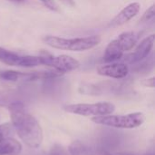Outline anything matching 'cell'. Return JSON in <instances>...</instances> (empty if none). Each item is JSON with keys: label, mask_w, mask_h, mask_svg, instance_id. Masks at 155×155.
<instances>
[{"label": "cell", "mask_w": 155, "mask_h": 155, "mask_svg": "<svg viewBox=\"0 0 155 155\" xmlns=\"http://www.w3.org/2000/svg\"><path fill=\"white\" fill-rule=\"evenodd\" d=\"M62 2L64 5H68V6H74V0H59Z\"/></svg>", "instance_id": "cell-21"}, {"label": "cell", "mask_w": 155, "mask_h": 155, "mask_svg": "<svg viewBox=\"0 0 155 155\" xmlns=\"http://www.w3.org/2000/svg\"><path fill=\"white\" fill-rule=\"evenodd\" d=\"M124 52L120 48L118 44L116 43L115 39L112 40L106 46L104 55H103V60L105 63H114L124 56Z\"/></svg>", "instance_id": "cell-11"}, {"label": "cell", "mask_w": 155, "mask_h": 155, "mask_svg": "<svg viewBox=\"0 0 155 155\" xmlns=\"http://www.w3.org/2000/svg\"><path fill=\"white\" fill-rule=\"evenodd\" d=\"M24 73L15 70H5L0 72V79L8 82H23Z\"/></svg>", "instance_id": "cell-14"}, {"label": "cell", "mask_w": 155, "mask_h": 155, "mask_svg": "<svg viewBox=\"0 0 155 155\" xmlns=\"http://www.w3.org/2000/svg\"><path fill=\"white\" fill-rule=\"evenodd\" d=\"M23 56L0 46V62L6 65L22 67Z\"/></svg>", "instance_id": "cell-13"}, {"label": "cell", "mask_w": 155, "mask_h": 155, "mask_svg": "<svg viewBox=\"0 0 155 155\" xmlns=\"http://www.w3.org/2000/svg\"><path fill=\"white\" fill-rule=\"evenodd\" d=\"M116 155H134L133 154V153H118V154Z\"/></svg>", "instance_id": "cell-23"}, {"label": "cell", "mask_w": 155, "mask_h": 155, "mask_svg": "<svg viewBox=\"0 0 155 155\" xmlns=\"http://www.w3.org/2000/svg\"><path fill=\"white\" fill-rule=\"evenodd\" d=\"M22 151V144L16 140L6 137L0 140V155H18Z\"/></svg>", "instance_id": "cell-12"}, {"label": "cell", "mask_w": 155, "mask_h": 155, "mask_svg": "<svg viewBox=\"0 0 155 155\" xmlns=\"http://www.w3.org/2000/svg\"><path fill=\"white\" fill-rule=\"evenodd\" d=\"M141 9V5L138 2H133L124 7L111 21L112 26H119L128 23L134 17H135Z\"/></svg>", "instance_id": "cell-8"}, {"label": "cell", "mask_w": 155, "mask_h": 155, "mask_svg": "<svg viewBox=\"0 0 155 155\" xmlns=\"http://www.w3.org/2000/svg\"><path fill=\"white\" fill-rule=\"evenodd\" d=\"M155 41V35H150L143 38L136 46L134 53L130 54L126 57V61L130 64L138 63L148 56L150 52L152 51Z\"/></svg>", "instance_id": "cell-6"}, {"label": "cell", "mask_w": 155, "mask_h": 155, "mask_svg": "<svg viewBox=\"0 0 155 155\" xmlns=\"http://www.w3.org/2000/svg\"><path fill=\"white\" fill-rule=\"evenodd\" d=\"M144 155H154V153H153V151H151V152H148L146 154Z\"/></svg>", "instance_id": "cell-24"}, {"label": "cell", "mask_w": 155, "mask_h": 155, "mask_svg": "<svg viewBox=\"0 0 155 155\" xmlns=\"http://www.w3.org/2000/svg\"><path fill=\"white\" fill-rule=\"evenodd\" d=\"M12 124L19 138L32 149L40 147L43 142V130L38 121L25 111L23 103L15 102L8 107Z\"/></svg>", "instance_id": "cell-1"}, {"label": "cell", "mask_w": 155, "mask_h": 155, "mask_svg": "<svg viewBox=\"0 0 155 155\" xmlns=\"http://www.w3.org/2000/svg\"><path fill=\"white\" fill-rule=\"evenodd\" d=\"M69 152L71 155H112L102 148L87 145L81 142H74L69 147Z\"/></svg>", "instance_id": "cell-9"}, {"label": "cell", "mask_w": 155, "mask_h": 155, "mask_svg": "<svg viewBox=\"0 0 155 155\" xmlns=\"http://www.w3.org/2000/svg\"><path fill=\"white\" fill-rule=\"evenodd\" d=\"M64 111L82 116H102L112 114L115 106L109 102H99L95 104H74L64 106Z\"/></svg>", "instance_id": "cell-4"}, {"label": "cell", "mask_w": 155, "mask_h": 155, "mask_svg": "<svg viewBox=\"0 0 155 155\" xmlns=\"http://www.w3.org/2000/svg\"><path fill=\"white\" fill-rule=\"evenodd\" d=\"M141 84L145 86V87H151V88H154L155 86V77H151V78H146L143 79Z\"/></svg>", "instance_id": "cell-19"}, {"label": "cell", "mask_w": 155, "mask_h": 155, "mask_svg": "<svg viewBox=\"0 0 155 155\" xmlns=\"http://www.w3.org/2000/svg\"><path fill=\"white\" fill-rule=\"evenodd\" d=\"M9 2H12V3H15V4H19V3H23L25 2V0H7Z\"/></svg>", "instance_id": "cell-22"}, {"label": "cell", "mask_w": 155, "mask_h": 155, "mask_svg": "<svg viewBox=\"0 0 155 155\" xmlns=\"http://www.w3.org/2000/svg\"><path fill=\"white\" fill-rule=\"evenodd\" d=\"M92 122L109 127L117 129H134L141 126L144 121L145 116L143 113H134L124 115H102L94 116Z\"/></svg>", "instance_id": "cell-3"}, {"label": "cell", "mask_w": 155, "mask_h": 155, "mask_svg": "<svg viewBox=\"0 0 155 155\" xmlns=\"http://www.w3.org/2000/svg\"><path fill=\"white\" fill-rule=\"evenodd\" d=\"M13 133L12 127L9 124H0V140L9 137V135Z\"/></svg>", "instance_id": "cell-17"}, {"label": "cell", "mask_w": 155, "mask_h": 155, "mask_svg": "<svg viewBox=\"0 0 155 155\" xmlns=\"http://www.w3.org/2000/svg\"><path fill=\"white\" fill-rule=\"evenodd\" d=\"M50 155H67L66 153L59 146H54L51 150V153H50Z\"/></svg>", "instance_id": "cell-20"}, {"label": "cell", "mask_w": 155, "mask_h": 155, "mask_svg": "<svg viewBox=\"0 0 155 155\" xmlns=\"http://www.w3.org/2000/svg\"><path fill=\"white\" fill-rule=\"evenodd\" d=\"M16 97L15 96V94H13L10 91L5 90H0V106L4 107H9L12 104L18 102Z\"/></svg>", "instance_id": "cell-15"}, {"label": "cell", "mask_w": 155, "mask_h": 155, "mask_svg": "<svg viewBox=\"0 0 155 155\" xmlns=\"http://www.w3.org/2000/svg\"><path fill=\"white\" fill-rule=\"evenodd\" d=\"M45 7H47L48 9L52 10V11H58L59 10V6L57 5V3L54 0H40Z\"/></svg>", "instance_id": "cell-18"}, {"label": "cell", "mask_w": 155, "mask_h": 155, "mask_svg": "<svg viewBox=\"0 0 155 155\" xmlns=\"http://www.w3.org/2000/svg\"><path fill=\"white\" fill-rule=\"evenodd\" d=\"M42 56V65H45L53 68L62 74H65L80 67V63L75 58L67 55H52L49 54H45Z\"/></svg>", "instance_id": "cell-5"}, {"label": "cell", "mask_w": 155, "mask_h": 155, "mask_svg": "<svg viewBox=\"0 0 155 155\" xmlns=\"http://www.w3.org/2000/svg\"><path fill=\"white\" fill-rule=\"evenodd\" d=\"M155 16V5H152L142 15L141 17V21L142 22H148L150 20H152Z\"/></svg>", "instance_id": "cell-16"}, {"label": "cell", "mask_w": 155, "mask_h": 155, "mask_svg": "<svg viewBox=\"0 0 155 155\" xmlns=\"http://www.w3.org/2000/svg\"><path fill=\"white\" fill-rule=\"evenodd\" d=\"M43 41L46 45L54 49L83 52L97 46L101 42V37L99 35H91L86 37L64 38L56 35H45L43 37Z\"/></svg>", "instance_id": "cell-2"}, {"label": "cell", "mask_w": 155, "mask_h": 155, "mask_svg": "<svg viewBox=\"0 0 155 155\" xmlns=\"http://www.w3.org/2000/svg\"><path fill=\"white\" fill-rule=\"evenodd\" d=\"M97 74L102 76L122 79L128 75L129 67L124 63H108L97 67Z\"/></svg>", "instance_id": "cell-7"}, {"label": "cell", "mask_w": 155, "mask_h": 155, "mask_svg": "<svg viewBox=\"0 0 155 155\" xmlns=\"http://www.w3.org/2000/svg\"><path fill=\"white\" fill-rule=\"evenodd\" d=\"M139 35L133 31L123 32L116 38L115 41L124 52L131 51L138 43Z\"/></svg>", "instance_id": "cell-10"}]
</instances>
